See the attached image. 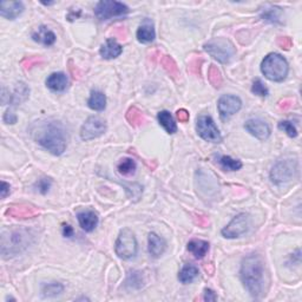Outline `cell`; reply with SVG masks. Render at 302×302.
Listing matches in <instances>:
<instances>
[{
	"label": "cell",
	"instance_id": "1",
	"mask_svg": "<svg viewBox=\"0 0 302 302\" xmlns=\"http://www.w3.org/2000/svg\"><path fill=\"white\" fill-rule=\"evenodd\" d=\"M31 137L54 156H60L66 149V132L59 121L40 119L30 126Z\"/></svg>",
	"mask_w": 302,
	"mask_h": 302
},
{
	"label": "cell",
	"instance_id": "2",
	"mask_svg": "<svg viewBox=\"0 0 302 302\" xmlns=\"http://www.w3.org/2000/svg\"><path fill=\"white\" fill-rule=\"evenodd\" d=\"M263 274V260L259 254H252L243 259L240 276L243 286L253 297H259L262 293Z\"/></svg>",
	"mask_w": 302,
	"mask_h": 302
},
{
	"label": "cell",
	"instance_id": "3",
	"mask_svg": "<svg viewBox=\"0 0 302 302\" xmlns=\"http://www.w3.org/2000/svg\"><path fill=\"white\" fill-rule=\"evenodd\" d=\"M29 232L25 229H9L2 234L3 256H13L22 252L29 245Z\"/></svg>",
	"mask_w": 302,
	"mask_h": 302
},
{
	"label": "cell",
	"instance_id": "4",
	"mask_svg": "<svg viewBox=\"0 0 302 302\" xmlns=\"http://www.w3.org/2000/svg\"><path fill=\"white\" fill-rule=\"evenodd\" d=\"M264 77L272 82H282L288 74V63L279 53H270L261 64Z\"/></svg>",
	"mask_w": 302,
	"mask_h": 302
},
{
	"label": "cell",
	"instance_id": "5",
	"mask_svg": "<svg viewBox=\"0 0 302 302\" xmlns=\"http://www.w3.org/2000/svg\"><path fill=\"white\" fill-rule=\"evenodd\" d=\"M203 47L205 52H208L214 59L222 64L229 63L236 53L235 46L226 38H214L205 43Z\"/></svg>",
	"mask_w": 302,
	"mask_h": 302
},
{
	"label": "cell",
	"instance_id": "6",
	"mask_svg": "<svg viewBox=\"0 0 302 302\" xmlns=\"http://www.w3.org/2000/svg\"><path fill=\"white\" fill-rule=\"evenodd\" d=\"M115 252L118 257L129 260L137 254V240L130 229H123L119 233L115 245Z\"/></svg>",
	"mask_w": 302,
	"mask_h": 302
},
{
	"label": "cell",
	"instance_id": "7",
	"mask_svg": "<svg viewBox=\"0 0 302 302\" xmlns=\"http://www.w3.org/2000/svg\"><path fill=\"white\" fill-rule=\"evenodd\" d=\"M297 170V162L295 160H281L270 171V180L275 184H283L294 177Z\"/></svg>",
	"mask_w": 302,
	"mask_h": 302
},
{
	"label": "cell",
	"instance_id": "8",
	"mask_svg": "<svg viewBox=\"0 0 302 302\" xmlns=\"http://www.w3.org/2000/svg\"><path fill=\"white\" fill-rule=\"evenodd\" d=\"M129 12V8L123 3L115 0H103L95 8V15L99 20H109L113 17L124 16Z\"/></svg>",
	"mask_w": 302,
	"mask_h": 302
},
{
	"label": "cell",
	"instance_id": "9",
	"mask_svg": "<svg viewBox=\"0 0 302 302\" xmlns=\"http://www.w3.org/2000/svg\"><path fill=\"white\" fill-rule=\"evenodd\" d=\"M196 130L201 138L210 143H221L222 136L210 116L202 115L197 118Z\"/></svg>",
	"mask_w": 302,
	"mask_h": 302
},
{
	"label": "cell",
	"instance_id": "10",
	"mask_svg": "<svg viewBox=\"0 0 302 302\" xmlns=\"http://www.w3.org/2000/svg\"><path fill=\"white\" fill-rule=\"evenodd\" d=\"M250 226V218L247 214H239L232 219L228 225L222 229V235L225 239H236L246 234Z\"/></svg>",
	"mask_w": 302,
	"mask_h": 302
},
{
	"label": "cell",
	"instance_id": "11",
	"mask_svg": "<svg viewBox=\"0 0 302 302\" xmlns=\"http://www.w3.org/2000/svg\"><path fill=\"white\" fill-rule=\"evenodd\" d=\"M106 131L105 121L97 116L89 117L81 129V138L83 140H91L104 135Z\"/></svg>",
	"mask_w": 302,
	"mask_h": 302
},
{
	"label": "cell",
	"instance_id": "12",
	"mask_svg": "<svg viewBox=\"0 0 302 302\" xmlns=\"http://www.w3.org/2000/svg\"><path fill=\"white\" fill-rule=\"evenodd\" d=\"M242 106L241 99L236 96L233 95H224L222 97H219L217 102V109L219 117L222 121H226L228 118H231L233 115H235L236 112L240 111Z\"/></svg>",
	"mask_w": 302,
	"mask_h": 302
},
{
	"label": "cell",
	"instance_id": "13",
	"mask_svg": "<svg viewBox=\"0 0 302 302\" xmlns=\"http://www.w3.org/2000/svg\"><path fill=\"white\" fill-rule=\"evenodd\" d=\"M6 215L15 218L26 219L36 217V216L39 215V210L34 205L31 204H13L10 205L8 210H6Z\"/></svg>",
	"mask_w": 302,
	"mask_h": 302
},
{
	"label": "cell",
	"instance_id": "14",
	"mask_svg": "<svg viewBox=\"0 0 302 302\" xmlns=\"http://www.w3.org/2000/svg\"><path fill=\"white\" fill-rule=\"evenodd\" d=\"M245 128L250 135L255 136L256 138L261 140L267 139L270 136V128L266 122L262 119L255 118V119H249L246 122Z\"/></svg>",
	"mask_w": 302,
	"mask_h": 302
},
{
	"label": "cell",
	"instance_id": "15",
	"mask_svg": "<svg viewBox=\"0 0 302 302\" xmlns=\"http://www.w3.org/2000/svg\"><path fill=\"white\" fill-rule=\"evenodd\" d=\"M24 12V5L22 2H2L0 3V15L4 18L13 20Z\"/></svg>",
	"mask_w": 302,
	"mask_h": 302
},
{
	"label": "cell",
	"instance_id": "16",
	"mask_svg": "<svg viewBox=\"0 0 302 302\" xmlns=\"http://www.w3.org/2000/svg\"><path fill=\"white\" fill-rule=\"evenodd\" d=\"M147 250H149V254L153 257H157L162 256L164 252L167 249V242L166 240L161 238L155 233H150L149 238H147Z\"/></svg>",
	"mask_w": 302,
	"mask_h": 302
},
{
	"label": "cell",
	"instance_id": "17",
	"mask_svg": "<svg viewBox=\"0 0 302 302\" xmlns=\"http://www.w3.org/2000/svg\"><path fill=\"white\" fill-rule=\"evenodd\" d=\"M46 87L54 92L65 91L68 87L66 74L63 73V72H54V73L50 74L46 80Z\"/></svg>",
	"mask_w": 302,
	"mask_h": 302
},
{
	"label": "cell",
	"instance_id": "18",
	"mask_svg": "<svg viewBox=\"0 0 302 302\" xmlns=\"http://www.w3.org/2000/svg\"><path fill=\"white\" fill-rule=\"evenodd\" d=\"M123 52L122 45L116 42L115 38H109L106 39L105 44H103L99 53L104 59H115V58L119 57Z\"/></svg>",
	"mask_w": 302,
	"mask_h": 302
},
{
	"label": "cell",
	"instance_id": "19",
	"mask_svg": "<svg viewBox=\"0 0 302 302\" xmlns=\"http://www.w3.org/2000/svg\"><path fill=\"white\" fill-rule=\"evenodd\" d=\"M156 38L155 27H154V23L150 19H145L143 22L142 25L137 30V39L138 42L143 44H147L154 42Z\"/></svg>",
	"mask_w": 302,
	"mask_h": 302
},
{
	"label": "cell",
	"instance_id": "20",
	"mask_svg": "<svg viewBox=\"0 0 302 302\" xmlns=\"http://www.w3.org/2000/svg\"><path fill=\"white\" fill-rule=\"evenodd\" d=\"M32 39L34 42L43 44L45 46H51L56 43V34L51 31L49 27L46 26H39L38 29L32 33Z\"/></svg>",
	"mask_w": 302,
	"mask_h": 302
},
{
	"label": "cell",
	"instance_id": "21",
	"mask_svg": "<svg viewBox=\"0 0 302 302\" xmlns=\"http://www.w3.org/2000/svg\"><path fill=\"white\" fill-rule=\"evenodd\" d=\"M78 222L85 232H92L98 224V215L92 210H83L77 214Z\"/></svg>",
	"mask_w": 302,
	"mask_h": 302
},
{
	"label": "cell",
	"instance_id": "22",
	"mask_svg": "<svg viewBox=\"0 0 302 302\" xmlns=\"http://www.w3.org/2000/svg\"><path fill=\"white\" fill-rule=\"evenodd\" d=\"M188 250L196 259H202L209 252V242L204 241V240L193 239L188 242Z\"/></svg>",
	"mask_w": 302,
	"mask_h": 302
},
{
	"label": "cell",
	"instance_id": "23",
	"mask_svg": "<svg viewBox=\"0 0 302 302\" xmlns=\"http://www.w3.org/2000/svg\"><path fill=\"white\" fill-rule=\"evenodd\" d=\"M30 95V89L25 83H18L16 85L15 90H13V94L9 95V103H12V104H20V103L25 102L27 98H29Z\"/></svg>",
	"mask_w": 302,
	"mask_h": 302
},
{
	"label": "cell",
	"instance_id": "24",
	"mask_svg": "<svg viewBox=\"0 0 302 302\" xmlns=\"http://www.w3.org/2000/svg\"><path fill=\"white\" fill-rule=\"evenodd\" d=\"M157 118H159L160 124L163 126L164 130L168 133H170V135H173L177 131V126L176 123H175L173 116H171V113L169 111H167V110H163V111L159 112V115H157Z\"/></svg>",
	"mask_w": 302,
	"mask_h": 302
},
{
	"label": "cell",
	"instance_id": "25",
	"mask_svg": "<svg viewBox=\"0 0 302 302\" xmlns=\"http://www.w3.org/2000/svg\"><path fill=\"white\" fill-rule=\"evenodd\" d=\"M89 108L95 110V111H103L106 106V97L101 91H92L90 98L88 101Z\"/></svg>",
	"mask_w": 302,
	"mask_h": 302
},
{
	"label": "cell",
	"instance_id": "26",
	"mask_svg": "<svg viewBox=\"0 0 302 302\" xmlns=\"http://www.w3.org/2000/svg\"><path fill=\"white\" fill-rule=\"evenodd\" d=\"M281 15H282V12H281V9L276 8V6H266L262 10V13H261V18H262L264 22H268V23H280L281 22Z\"/></svg>",
	"mask_w": 302,
	"mask_h": 302
},
{
	"label": "cell",
	"instance_id": "27",
	"mask_svg": "<svg viewBox=\"0 0 302 302\" xmlns=\"http://www.w3.org/2000/svg\"><path fill=\"white\" fill-rule=\"evenodd\" d=\"M198 276V269L197 267L193 266V264H187L184 266L182 270L178 274V280L181 281L182 283H190L196 279Z\"/></svg>",
	"mask_w": 302,
	"mask_h": 302
},
{
	"label": "cell",
	"instance_id": "28",
	"mask_svg": "<svg viewBox=\"0 0 302 302\" xmlns=\"http://www.w3.org/2000/svg\"><path fill=\"white\" fill-rule=\"evenodd\" d=\"M217 163L221 166L224 170L228 171H238L242 168L241 161L232 159L231 156H218L217 157Z\"/></svg>",
	"mask_w": 302,
	"mask_h": 302
},
{
	"label": "cell",
	"instance_id": "29",
	"mask_svg": "<svg viewBox=\"0 0 302 302\" xmlns=\"http://www.w3.org/2000/svg\"><path fill=\"white\" fill-rule=\"evenodd\" d=\"M64 286L59 282H50L44 283L42 286V295L43 297H53L63 293Z\"/></svg>",
	"mask_w": 302,
	"mask_h": 302
},
{
	"label": "cell",
	"instance_id": "30",
	"mask_svg": "<svg viewBox=\"0 0 302 302\" xmlns=\"http://www.w3.org/2000/svg\"><path fill=\"white\" fill-rule=\"evenodd\" d=\"M126 121L132 126H139L144 123V115L138 108L131 106L126 112Z\"/></svg>",
	"mask_w": 302,
	"mask_h": 302
},
{
	"label": "cell",
	"instance_id": "31",
	"mask_svg": "<svg viewBox=\"0 0 302 302\" xmlns=\"http://www.w3.org/2000/svg\"><path fill=\"white\" fill-rule=\"evenodd\" d=\"M161 64H162L164 70H166L168 73L171 76V77L175 78V80H177L178 76H180V70H178L177 64L175 63L173 57L163 56L162 58H161Z\"/></svg>",
	"mask_w": 302,
	"mask_h": 302
},
{
	"label": "cell",
	"instance_id": "32",
	"mask_svg": "<svg viewBox=\"0 0 302 302\" xmlns=\"http://www.w3.org/2000/svg\"><path fill=\"white\" fill-rule=\"evenodd\" d=\"M136 168L135 161L131 159H123L117 166L118 173L123 175V176H131V175L135 174Z\"/></svg>",
	"mask_w": 302,
	"mask_h": 302
},
{
	"label": "cell",
	"instance_id": "33",
	"mask_svg": "<svg viewBox=\"0 0 302 302\" xmlns=\"http://www.w3.org/2000/svg\"><path fill=\"white\" fill-rule=\"evenodd\" d=\"M208 80L214 88H219L222 85V74L221 71L218 70L217 66L210 65L208 70Z\"/></svg>",
	"mask_w": 302,
	"mask_h": 302
},
{
	"label": "cell",
	"instance_id": "34",
	"mask_svg": "<svg viewBox=\"0 0 302 302\" xmlns=\"http://www.w3.org/2000/svg\"><path fill=\"white\" fill-rule=\"evenodd\" d=\"M252 92L254 95L260 96V97H267V96L269 95V91L268 89H267L266 84H263L261 80H256L254 82L252 87Z\"/></svg>",
	"mask_w": 302,
	"mask_h": 302
},
{
	"label": "cell",
	"instance_id": "35",
	"mask_svg": "<svg viewBox=\"0 0 302 302\" xmlns=\"http://www.w3.org/2000/svg\"><path fill=\"white\" fill-rule=\"evenodd\" d=\"M277 126H279L280 130H282V131L286 132L288 136L291 137V138H294V137L297 136V130H296V128H295V125L291 122L281 121Z\"/></svg>",
	"mask_w": 302,
	"mask_h": 302
},
{
	"label": "cell",
	"instance_id": "36",
	"mask_svg": "<svg viewBox=\"0 0 302 302\" xmlns=\"http://www.w3.org/2000/svg\"><path fill=\"white\" fill-rule=\"evenodd\" d=\"M51 184H52V181H51L50 178L44 177V178H40V180L38 181L36 184H34V188H37V190L39 191L40 194L44 195L50 190Z\"/></svg>",
	"mask_w": 302,
	"mask_h": 302
},
{
	"label": "cell",
	"instance_id": "37",
	"mask_svg": "<svg viewBox=\"0 0 302 302\" xmlns=\"http://www.w3.org/2000/svg\"><path fill=\"white\" fill-rule=\"evenodd\" d=\"M201 65H202V59L200 57H195L193 59H190L188 64V70L191 73L200 76L201 74Z\"/></svg>",
	"mask_w": 302,
	"mask_h": 302
},
{
	"label": "cell",
	"instance_id": "38",
	"mask_svg": "<svg viewBox=\"0 0 302 302\" xmlns=\"http://www.w3.org/2000/svg\"><path fill=\"white\" fill-rule=\"evenodd\" d=\"M277 45L283 50H289L293 46V40L289 37H280L277 38Z\"/></svg>",
	"mask_w": 302,
	"mask_h": 302
},
{
	"label": "cell",
	"instance_id": "39",
	"mask_svg": "<svg viewBox=\"0 0 302 302\" xmlns=\"http://www.w3.org/2000/svg\"><path fill=\"white\" fill-rule=\"evenodd\" d=\"M194 221L198 226H202V228H205L209 224V218L203 214H195Z\"/></svg>",
	"mask_w": 302,
	"mask_h": 302
},
{
	"label": "cell",
	"instance_id": "40",
	"mask_svg": "<svg viewBox=\"0 0 302 302\" xmlns=\"http://www.w3.org/2000/svg\"><path fill=\"white\" fill-rule=\"evenodd\" d=\"M4 122L6 123V124H15V123H17V116H16V113L12 111V110H8V111H6L5 113H4Z\"/></svg>",
	"mask_w": 302,
	"mask_h": 302
},
{
	"label": "cell",
	"instance_id": "41",
	"mask_svg": "<svg viewBox=\"0 0 302 302\" xmlns=\"http://www.w3.org/2000/svg\"><path fill=\"white\" fill-rule=\"evenodd\" d=\"M42 63V59L39 57H32V58H26L25 60L23 61V66L25 68H31L34 65L40 64Z\"/></svg>",
	"mask_w": 302,
	"mask_h": 302
},
{
	"label": "cell",
	"instance_id": "42",
	"mask_svg": "<svg viewBox=\"0 0 302 302\" xmlns=\"http://www.w3.org/2000/svg\"><path fill=\"white\" fill-rule=\"evenodd\" d=\"M176 116H177V119L181 123H187L189 121V112L187 111V110H184V109L177 110Z\"/></svg>",
	"mask_w": 302,
	"mask_h": 302
},
{
	"label": "cell",
	"instance_id": "43",
	"mask_svg": "<svg viewBox=\"0 0 302 302\" xmlns=\"http://www.w3.org/2000/svg\"><path fill=\"white\" fill-rule=\"evenodd\" d=\"M293 105H294V99H291V98H284L283 101L280 102L279 108L281 110H284V111H286V110H289L290 108H293Z\"/></svg>",
	"mask_w": 302,
	"mask_h": 302
},
{
	"label": "cell",
	"instance_id": "44",
	"mask_svg": "<svg viewBox=\"0 0 302 302\" xmlns=\"http://www.w3.org/2000/svg\"><path fill=\"white\" fill-rule=\"evenodd\" d=\"M10 191H11V185L3 181L2 189H0V195H2V198H5L6 196H8V195L10 194Z\"/></svg>",
	"mask_w": 302,
	"mask_h": 302
},
{
	"label": "cell",
	"instance_id": "45",
	"mask_svg": "<svg viewBox=\"0 0 302 302\" xmlns=\"http://www.w3.org/2000/svg\"><path fill=\"white\" fill-rule=\"evenodd\" d=\"M203 298L205 301H216L217 300V296H216V294L212 291L211 289H204V296Z\"/></svg>",
	"mask_w": 302,
	"mask_h": 302
},
{
	"label": "cell",
	"instance_id": "46",
	"mask_svg": "<svg viewBox=\"0 0 302 302\" xmlns=\"http://www.w3.org/2000/svg\"><path fill=\"white\" fill-rule=\"evenodd\" d=\"M63 235L67 239L72 238L73 236V228L70 224H63Z\"/></svg>",
	"mask_w": 302,
	"mask_h": 302
}]
</instances>
